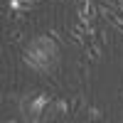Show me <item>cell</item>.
Wrapping results in <instances>:
<instances>
[{"instance_id": "7a4b0ae2", "label": "cell", "mask_w": 123, "mask_h": 123, "mask_svg": "<svg viewBox=\"0 0 123 123\" xmlns=\"http://www.w3.org/2000/svg\"><path fill=\"white\" fill-rule=\"evenodd\" d=\"M86 108H89V104H86V96H84V94H76L74 98H71V116L84 113Z\"/></svg>"}, {"instance_id": "277c9868", "label": "cell", "mask_w": 123, "mask_h": 123, "mask_svg": "<svg viewBox=\"0 0 123 123\" xmlns=\"http://www.w3.org/2000/svg\"><path fill=\"white\" fill-rule=\"evenodd\" d=\"M35 7V0H10V10H32Z\"/></svg>"}, {"instance_id": "8fae6325", "label": "cell", "mask_w": 123, "mask_h": 123, "mask_svg": "<svg viewBox=\"0 0 123 123\" xmlns=\"http://www.w3.org/2000/svg\"><path fill=\"white\" fill-rule=\"evenodd\" d=\"M118 35H123V32H118Z\"/></svg>"}, {"instance_id": "6da1fadb", "label": "cell", "mask_w": 123, "mask_h": 123, "mask_svg": "<svg viewBox=\"0 0 123 123\" xmlns=\"http://www.w3.org/2000/svg\"><path fill=\"white\" fill-rule=\"evenodd\" d=\"M52 96L47 94V91H30L20 98V113H22L25 121H44V113H47V106L52 104Z\"/></svg>"}, {"instance_id": "52a82bcc", "label": "cell", "mask_w": 123, "mask_h": 123, "mask_svg": "<svg viewBox=\"0 0 123 123\" xmlns=\"http://www.w3.org/2000/svg\"><path fill=\"white\" fill-rule=\"evenodd\" d=\"M7 42H12V44H20L22 42V30H10V35H7Z\"/></svg>"}, {"instance_id": "30bf717a", "label": "cell", "mask_w": 123, "mask_h": 123, "mask_svg": "<svg viewBox=\"0 0 123 123\" xmlns=\"http://www.w3.org/2000/svg\"><path fill=\"white\" fill-rule=\"evenodd\" d=\"M49 35H52V37L57 39V42H59L62 47H64V44H67V42H64V37H62V32H59V30H54V27H52V30H49Z\"/></svg>"}, {"instance_id": "ba28073f", "label": "cell", "mask_w": 123, "mask_h": 123, "mask_svg": "<svg viewBox=\"0 0 123 123\" xmlns=\"http://www.w3.org/2000/svg\"><path fill=\"white\" fill-rule=\"evenodd\" d=\"M27 17V10H10V20H15V22H22Z\"/></svg>"}, {"instance_id": "5b68a950", "label": "cell", "mask_w": 123, "mask_h": 123, "mask_svg": "<svg viewBox=\"0 0 123 123\" xmlns=\"http://www.w3.org/2000/svg\"><path fill=\"white\" fill-rule=\"evenodd\" d=\"M76 69H79L81 79H89V76H91V69H89V59H81V62H76Z\"/></svg>"}, {"instance_id": "3957f363", "label": "cell", "mask_w": 123, "mask_h": 123, "mask_svg": "<svg viewBox=\"0 0 123 123\" xmlns=\"http://www.w3.org/2000/svg\"><path fill=\"white\" fill-rule=\"evenodd\" d=\"M54 108H57V116H71V104L67 98H54Z\"/></svg>"}, {"instance_id": "9c48e42d", "label": "cell", "mask_w": 123, "mask_h": 123, "mask_svg": "<svg viewBox=\"0 0 123 123\" xmlns=\"http://www.w3.org/2000/svg\"><path fill=\"white\" fill-rule=\"evenodd\" d=\"M98 39H101V44H108L111 42V37H108V25L104 30H98Z\"/></svg>"}, {"instance_id": "8992f818", "label": "cell", "mask_w": 123, "mask_h": 123, "mask_svg": "<svg viewBox=\"0 0 123 123\" xmlns=\"http://www.w3.org/2000/svg\"><path fill=\"white\" fill-rule=\"evenodd\" d=\"M86 113H89L91 121H101V118H104V111H101L98 106H89V108H86Z\"/></svg>"}]
</instances>
